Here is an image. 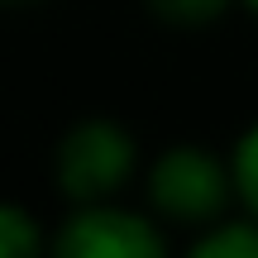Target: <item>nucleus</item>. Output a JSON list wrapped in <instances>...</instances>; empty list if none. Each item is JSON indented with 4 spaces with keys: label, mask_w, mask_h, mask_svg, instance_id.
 <instances>
[{
    "label": "nucleus",
    "mask_w": 258,
    "mask_h": 258,
    "mask_svg": "<svg viewBox=\"0 0 258 258\" xmlns=\"http://www.w3.org/2000/svg\"><path fill=\"white\" fill-rule=\"evenodd\" d=\"M234 201L230 158L206 144H172L148 163V206L177 225H215Z\"/></svg>",
    "instance_id": "2"
},
{
    "label": "nucleus",
    "mask_w": 258,
    "mask_h": 258,
    "mask_svg": "<svg viewBox=\"0 0 258 258\" xmlns=\"http://www.w3.org/2000/svg\"><path fill=\"white\" fill-rule=\"evenodd\" d=\"M0 258H48L43 225L19 201H0Z\"/></svg>",
    "instance_id": "5"
},
{
    "label": "nucleus",
    "mask_w": 258,
    "mask_h": 258,
    "mask_svg": "<svg viewBox=\"0 0 258 258\" xmlns=\"http://www.w3.org/2000/svg\"><path fill=\"white\" fill-rule=\"evenodd\" d=\"M15 5H19V0H15Z\"/></svg>",
    "instance_id": "9"
},
{
    "label": "nucleus",
    "mask_w": 258,
    "mask_h": 258,
    "mask_svg": "<svg viewBox=\"0 0 258 258\" xmlns=\"http://www.w3.org/2000/svg\"><path fill=\"white\" fill-rule=\"evenodd\" d=\"M182 258H258V220L239 215V220H215L201 230V239H191V249Z\"/></svg>",
    "instance_id": "4"
},
{
    "label": "nucleus",
    "mask_w": 258,
    "mask_h": 258,
    "mask_svg": "<svg viewBox=\"0 0 258 258\" xmlns=\"http://www.w3.org/2000/svg\"><path fill=\"white\" fill-rule=\"evenodd\" d=\"M48 258H172L163 230L120 201L72 206L48 239Z\"/></svg>",
    "instance_id": "3"
},
{
    "label": "nucleus",
    "mask_w": 258,
    "mask_h": 258,
    "mask_svg": "<svg viewBox=\"0 0 258 258\" xmlns=\"http://www.w3.org/2000/svg\"><path fill=\"white\" fill-rule=\"evenodd\" d=\"M139 167V139L110 115H86L67 124L53 148V182L72 206L110 201Z\"/></svg>",
    "instance_id": "1"
},
{
    "label": "nucleus",
    "mask_w": 258,
    "mask_h": 258,
    "mask_svg": "<svg viewBox=\"0 0 258 258\" xmlns=\"http://www.w3.org/2000/svg\"><path fill=\"white\" fill-rule=\"evenodd\" d=\"M239 5H244V10H253V15H258V0H239Z\"/></svg>",
    "instance_id": "8"
},
{
    "label": "nucleus",
    "mask_w": 258,
    "mask_h": 258,
    "mask_svg": "<svg viewBox=\"0 0 258 258\" xmlns=\"http://www.w3.org/2000/svg\"><path fill=\"white\" fill-rule=\"evenodd\" d=\"M230 172H234V201L244 206V215L258 220V120L234 139L230 148Z\"/></svg>",
    "instance_id": "6"
},
{
    "label": "nucleus",
    "mask_w": 258,
    "mask_h": 258,
    "mask_svg": "<svg viewBox=\"0 0 258 258\" xmlns=\"http://www.w3.org/2000/svg\"><path fill=\"white\" fill-rule=\"evenodd\" d=\"M148 15L167 29H206L234 5V0H144Z\"/></svg>",
    "instance_id": "7"
}]
</instances>
